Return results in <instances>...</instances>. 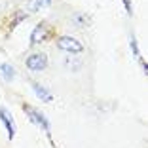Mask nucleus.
I'll return each mask as SVG.
<instances>
[{"mask_svg":"<svg viewBox=\"0 0 148 148\" xmlns=\"http://www.w3.org/2000/svg\"><path fill=\"white\" fill-rule=\"evenodd\" d=\"M23 110H25L27 114H29V120H31L32 123H36V125H40L44 131H49V122H48V118L44 116L40 110L32 108L31 105H23Z\"/></svg>","mask_w":148,"mask_h":148,"instance_id":"obj_3","label":"nucleus"},{"mask_svg":"<svg viewBox=\"0 0 148 148\" xmlns=\"http://www.w3.org/2000/svg\"><path fill=\"white\" fill-rule=\"evenodd\" d=\"M123 4H125V10H127V13L131 15V13H133V6H131V2H129V0H123Z\"/></svg>","mask_w":148,"mask_h":148,"instance_id":"obj_12","label":"nucleus"},{"mask_svg":"<svg viewBox=\"0 0 148 148\" xmlns=\"http://www.w3.org/2000/svg\"><path fill=\"white\" fill-rule=\"evenodd\" d=\"M0 72H2V78L6 82H12L15 78V69H13L10 63H0Z\"/></svg>","mask_w":148,"mask_h":148,"instance_id":"obj_8","label":"nucleus"},{"mask_svg":"<svg viewBox=\"0 0 148 148\" xmlns=\"http://www.w3.org/2000/svg\"><path fill=\"white\" fill-rule=\"evenodd\" d=\"M49 2H51V0H29V10H31V12H38V10L49 6Z\"/></svg>","mask_w":148,"mask_h":148,"instance_id":"obj_9","label":"nucleus"},{"mask_svg":"<svg viewBox=\"0 0 148 148\" xmlns=\"http://www.w3.org/2000/svg\"><path fill=\"white\" fill-rule=\"evenodd\" d=\"M46 66H48V55L46 53H32V55L27 57V69L32 70V72L46 70Z\"/></svg>","mask_w":148,"mask_h":148,"instance_id":"obj_2","label":"nucleus"},{"mask_svg":"<svg viewBox=\"0 0 148 148\" xmlns=\"http://www.w3.org/2000/svg\"><path fill=\"white\" fill-rule=\"evenodd\" d=\"M32 91H34L36 97H38L40 101H44V103H49V101H51V93L44 86H40V84H32Z\"/></svg>","mask_w":148,"mask_h":148,"instance_id":"obj_7","label":"nucleus"},{"mask_svg":"<svg viewBox=\"0 0 148 148\" xmlns=\"http://www.w3.org/2000/svg\"><path fill=\"white\" fill-rule=\"evenodd\" d=\"M57 48L66 51L69 55H80V53H84V46L76 38H72V36H61V38L57 40Z\"/></svg>","mask_w":148,"mask_h":148,"instance_id":"obj_1","label":"nucleus"},{"mask_svg":"<svg viewBox=\"0 0 148 148\" xmlns=\"http://www.w3.org/2000/svg\"><path fill=\"white\" fill-rule=\"evenodd\" d=\"M131 49H133V55L137 57V59H140V53H139V46H137V40H135V36H131Z\"/></svg>","mask_w":148,"mask_h":148,"instance_id":"obj_11","label":"nucleus"},{"mask_svg":"<svg viewBox=\"0 0 148 148\" xmlns=\"http://www.w3.org/2000/svg\"><path fill=\"white\" fill-rule=\"evenodd\" d=\"M63 65H65L69 70L78 72V70H82L84 61H82V57H80V55H66L65 59H63Z\"/></svg>","mask_w":148,"mask_h":148,"instance_id":"obj_6","label":"nucleus"},{"mask_svg":"<svg viewBox=\"0 0 148 148\" xmlns=\"http://www.w3.org/2000/svg\"><path fill=\"white\" fill-rule=\"evenodd\" d=\"M46 34H48V27H46V23L36 25L34 31H32V34H31V46H36V44L44 42V40H46Z\"/></svg>","mask_w":148,"mask_h":148,"instance_id":"obj_5","label":"nucleus"},{"mask_svg":"<svg viewBox=\"0 0 148 148\" xmlns=\"http://www.w3.org/2000/svg\"><path fill=\"white\" fill-rule=\"evenodd\" d=\"M0 120H2V123H4L6 131H8V139L12 140L13 137H15V122H13L12 112H10L6 106H2V105H0Z\"/></svg>","mask_w":148,"mask_h":148,"instance_id":"obj_4","label":"nucleus"},{"mask_svg":"<svg viewBox=\"0 0 148 148\" xmlns=\"http://www.w3.org/2000/svg\"><path fill=\"white\" fill-rule=\"evenodd\" d=\"M72 23L76 27H84L87 23V15H86V13H80V12L74 13V15H72Z\"/></svg>","mask_w":148,"mask_h":148,"instance_id":"obj_10","label":"nucleus"}]
</instances>
